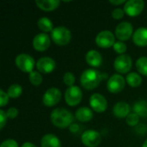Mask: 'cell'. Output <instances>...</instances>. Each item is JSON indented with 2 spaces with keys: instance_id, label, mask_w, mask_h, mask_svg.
Masks as SVG:
<instances>
[{
  "instance_id": "obj_32",
  "label": "cell",
  "mask_w": 147,
  "mask_h": 147,
  "mask_svg": "<svg viewBox=\"0 0 147 147\" xmlns=\"http://www.w3.org/2000/svg\"><path fill=\"white\" fill-rule=\"evenodd\" d=\"M124 14H126L125 11H124V9H122L121 8H115L112 11V17L114 19L120 20V19H121L124 16Z\"/></svg>"
},
{
  "instance_id": "obj_31",
  "label": "cell",
  "mask_w": 147,
  "mask_h": 147,
  "mask_svg": "<svg viewBox=\"0 0 147 147\" xmlns=\"http://www.w3.org/2000/svg\"><path fill=\"white\" fill-rule=\"evenodd\" d=\"M9 95L7 94V92H4L3 90H0V107L3 108L5 105H7V103L9 102Z\"/></svg>"
},
{
  "instance_id": "obj_14",
  "label": "cell",
  "mask_w": 147,
  "mask_h": 147,
  "mask_svg": "<svg viewBox=\"0 0 147 147\" xmlns=\"http://www.w3.org/2000/svg\"><path fill=\"white\" fill-rule=\"evenodd\" d=\"M90 105L91 109L96 112L102 113L106 111L108 108V102L102 95L99 93H95L90 98Z\"/></svg>"
},
{
  "instance_id": "obj_13",
  "label": "cell",
  "mask_w": 147,
  "mask_h": 147,
  "mask_svg": "<svg viewBox=\"0 0 147 147\" xmlns=\"http://www.w3.org/2000/svg\"><path fill=\"white\" fill-rule=\"evenodd\" d=\"M50 44H51V39L49 35L46 33L37 34L34 37L32 41L33 47L39 52H44L47 49H48Z\"/></svg>"
},
{
  "instance_id": "obj_17",
  "label": "cell",
  "mask_w": 147,
  "mask_h": 147,
  "mask_svg": "<svg viewBox=\"0 0 147 147\" xmlns=\"http://www.w3.org/2000/svg\"><path fill=\"white\" fill-rule=\"evenodd\" d=\"M133 40L139 47L147 46V28L140 27L133 34Z\"/></svg>"
},
{
  "instance_id": "obj_37",
  "label": "cell",
  "mask_w": 147,
  "mask_h": 147,
  "mask_svg": "<svg viewBox=\"0 0 147 147\" xmlns=\"http://www.w3.org/2000/svg\"><path fill=\"white\" fill-rule=\"evenodd\" d=\"M69 129H70V132L72 133V134H78L80 130V127L78 124H76V123H72L70 127H69Z\"/></svg>"
},
{
  "instance_id": "obj_12",
  "label": "cell",
  "mask_w": 147,
  "mask_h": 147,
  "mask_svg": "<svg viewBox=\"0 0 147 147\" xmlns=\"http://www.w3.org/2000/svg\"><path fill=\"white\" fill-rule=\"evenodd\" d=\"M145 8V2L143 0H128L124 5V11L129 16H139Z\"/></svg>"
},
{
  "instance_id": "obj_21",
  "label": "cell",
  "mask_w": 147,
  "mask_h": 147,
  "mask_svg": "<svg viewBox=\"0 0 147 147\" xmlns=\"http://www.w3.org/2000/svg\"><path fill=\"white\" fill-rule=\"evenodd\" d=\"M35 3L39 9L44 11H52L59 6L60 1L59 0H36Z\"/></svg>"
},
{
  "instance_id": "obj_18",
  "label": "cell",
  "mask_w": 147,
  "mask_h": 147,
  "mask_svg": "<svg viewBox=\"0 0 147 147\" xmlns=\"http://www.w3.org/2000/svg\"><path fill=\"white\" fill-rule=\"evenodd\" d=\"M86 62L92 67H99L102 63V57L96 50H90L85 56Z\"/></svg>"
},
{
  "instance_id": "obj_22",
  "label": "cell",
  "mask_w": 147,
  "mask_h": 147,
  "mask_svg": "<svg viewBox=\"0 0 147 147\" xmlns=\"http://www.w3.org/2000/svg\"><path fill=\"white\" fill-rule=\"evenodd\" d=\"M134 113L137 114L140 117L146 118L147 117V102L141 100L136 102L133 107Z\"/></svg>"
},
{
  "instance_id": "obj_40",
  "label": "cell",
  "mask_w": 147,
  "mask_h": 147,
  "mask_svg": "<svg viewBox=\"0 0 147 147\" xmlns=\"http://www.w3.org/2000/svg\"><path fill=\"white\" fill-rule=\"evenodd\" d=\"M142 147H147V139L145 140V142L143 143V146H142Z\"/></svg>"
},
{
  "instance_id": "obj_3",
  "label": "cell",
  "mask_w": 147,
  "mask_h": 147,
  "mask_svg": "<svg viewBox=\"0 0 147 147\" xmlns=\"http://www.w3.org/2000/svg\"><path fill=\"white\" fill-rule=\"evenodd\" d=\"M51 39L59 46H65L71 41V33L66 27L58 26L51 32Z\"/></svg>"
},
{
  "instance_id": "obj_4",
  "label": "cell",
  "mask_w": 147,
  "mask_h": 147,
  "mask_svg": "<svg viewBox=\"0 0 147 147\" xmlns=\"http://www.w3.org/2000/svg\"><path fill=\"white\" fill-rule=\"evenodd\" d=\"M34 59L32 56L27 53H20L16 57V65L22 71L30 73L34 71Z\"/></svg>"
},
{
  "instance_id": "obj_33",
  "label": "cell",
  "mask_w": 147,
  "mask_h": 147,
  "mask_svg": "<svg viewBox=\"0 0 147 147\" xmlns=\"http://www.w3.org/2000/svg\"><path fill=\"white\" fill-rule=\"evenodd\" d=\"M6 114H7L8 118H9V119H15V118L17 117L19 112H18V109H17L16 108L12 107V108H9V109L6 111Z\"/></svg>"
},
{
  "instance_id": "obj_30",
  "label": "cell",
  "mask_w": 147,
  "mask_h": 147,
  "mask_svg": "<svg viewBox=\"0 0 147 147\" xmlns=\"http://www.w3.org/2000/svg\"><path fill=\"white\" fill-rule=\"evenodd\" d=\"M113 47H114L115 52L121 55L124 54V53L127 51V45L123 41H116Z\"/></svg>"
},
{
  "instance_id": "obj_27",
  "label": "cell",
  "mask_w": 147,
  "mask_h": 147,
  "mask_svg": "<svg viewBox=\"0 0 147 147\" xmlns=\"http://www.w3.org/2000/svg\"><path fill=\"white\" fill-rule=\"evenodd\" d=\"M28 79H29L30 83H31L33 85H34V86L40 85V84L42 83V80H43L40 72L36 71H33L32 72L29 73Z\"/></svg>"
},
{
  "instance_id": "obj_16",
  "label": "cell",
  "mask_w": 147,
  "mask_h": 147,
  "mask_svg": "<svg viewBox=\"0 0 147 147\" xmlns=\"http://www.w3.org/2000/svg\"><path fill=\"white\" fill-rule=\"evenodd\" d=\"M130 105L126 102H119L115 104L113 108V114L119 119L127 118L130 114Z\"/></svg>"
},
{
  "instance_id": "obj_26",
  "label": "cell",
  "mask_w": 147,
  "mask_h": 147,
  "mask_svg": "<svg viewBox=\"0 0 147 147\" xmlns=\"http://www.w3.org/2000/svg\"><path fill=\"white\" fill-rule=\"evenodd\" d=\"M136 68L138 71L143 75L147 77V57H140L136 61Z\"/></svg>"
},
{
  "instance_id": "obj_38",
  "label": "cell",
  "mask_w": 147,
  "mask_h": 147,
  "mask_svg": "<svg viewBox=\"0 0 147 147\" xmlns=\"http://www.w3.org/2000/svg\"><path fill=\"white\" fill-rule=\"evenodd\" d=\"M109 3L115 5H121L122 3H126V1L125 0H109Z\"/></svg>"
},
{
  "instance_id": "obj_19",
  "label": "cell",
  "mask_w": 147,
  "mask_h": 147,
  "mask_svg": "<svg viewBox=\"0 0 147 147\" xmlns=\"http://www.w3.org/2000/svg\"><path fill=\"white\" fill-rule=\"evenodd\" d=\"M41 147H61V142L59 139L52 134L44 135L40 140Z\"/></svg>"
},
{
  "instance_id": "obj_23",
  "label": "cell",
  "mask_w": 147,
  "mask_h": 147,
  "mask_svg": "<svg viewBox=\"0 0 147 147\" xmlns=\"http://www.w3.org/2000/svg\"><path fill=\"white\" fill-rule=\"evenodd\" d=\"M37 25H38V28L43 33H46V34L48 32H52L54 28L53 23L47 17H40L37 22Z\"/></svg>"
},
{
  "instance_id": "obj_29",
  "label": "cell",
  "mask_w": 147,
  "mask_h": 147,
  "mask_svg": "<svg viewBox=\"0 0 147 147\" xmlns=\"http://www.w3.org/2000/svg\"><path fill=\"white\" fill-rule=\"evenodd\" d=\"M75 76L72 72H65L63 76V81L64 83L68 86V87H71L74 86V83H75Z\"/></svg>"
},
{
  "instance_id": "obj_6",
  "label": "cell",
  "mask_w": 147,
  "mask_h": 147,
  "mask_svg": "<svg viewBox=\"0 0 147 147\" xmlns=\"http://www.w3.org/2000/svg\"><path fill=\"white\" fill-rule=\"evenodd\" d=\"M81 141L85 146L96 147L100 145L102 141V136L100 133L96 130H86L81 136Z\"/></svg>"
},
{
  "instance_id": "obj_36",
  "label": "cell",
  "mask_w": 147,
  "mask_h": 147,
  "mask_svg": "<svg viewBox=\"0 0 147 147\" xmlns=\"http://www.w3.org/2000/svg\"><path fill=\"white\" fill-rule=\"evenodd\" d=\"M135 131L139 134H145L147 133V126L144 124H139L135 127Z\"/></svg>"
},
{
  "instance_id": "obj_7",
  "label": "cell",
  "mask_w": 147,
  "mask_h": 147,
  "mask_svg": "<svg viewBox=\"0 0 147 147\" xmlns=\"http://www.w3.org/2000/svg\"><path fill=\"white\" fill-rule=\"evenodd\" d=\"M61 99V91L55 87L49 88L42 96V102L47 107H53L59 102Z\"/></svg>"
},
{
  "instance_id": "obj_25",
  "label": "cell",
  "mask_w": 147,
  "mask_h": 147,
  "mask_svg": "<svg viewBox=\"0 0 147 147\" xmlns=\"http://www.w3.org/2000/svg\"><path fill=\"white\" fill-rule=\"evenodd\" d=\"M22 93V87L18 84H11L8 90H7V94L9 95V98H18Z\"/></svg>"
},
{
  "instance_id": "obj_35",
  "label": "cell",
  "mask_w": 147,
  "mask_h": 147,
  "mask_svg": "<svg viewBox=\"0 0 147 147\" xmlns=\"http://www.w3.org/2000/svg\"><path fill=\"white\" fill-rule=\"evenodd\" d=\"M0 147H18V144L16 140L9 139L3 141L0 145Z\"/></svg>"
},
{
  "instance_id": "obj_1",
  "label": "cell",
  "mask_w": 147,
  "mask_h": 147,
  "mask_svg": "<svg viewBox=\"0 0 147 147\" xmlns=\"http://www.w3.org/2000/svg\"><path fill=\"white\" fill-rule=\"evenodd\" d=\"M50 118L52 123L59 128L69 127L74 121L73 115L69 110L63 108L53 109L51 113Z\"/></svg>"
},
{
  "instance_id": "obj_11",
  "label": "cell",
  "mask_w": 147,
  "mask_h": 147,
  "mask_svg": "<svg viewBox=\"0 0 147 147\" xmlns=\"http://www.w3.org/2000/svg\"><path fill=\"white\" fill-rule=\"evenodd\" d=\"M114 67L119 73H127L132 68V58L128 54H121L115 58Z\"/></svg>"
},
{
  "instance_id": "obj_5",
  "label": "cell",
  "mask_w": 147,
  "mask_h": 147,
  "mask_svg": "<svg viewBox=\"0 0 147 147\" xmlns=\"http://www.w3.org/2000/svg\"><path fill=\"white\" fill-rule=\"evenodd\" d=\"M83 99V92L82 90L78 86H71L68 87L65 93V102L69 106H77L78 105Z\"/></svg>"
},
{
  "instance_id": "obj_24",
  "label": "cell",
  "mask_w": 147,
  "mask_h": 147,
  "mask_svg": "<svg viewBox=\"0 0 147 147\" xmlns=\"http://www.w3.org/2000/svg\"><path fill=\"white\" fill-rule=\"evenodd\" d=\"M126 82L128 84L129 86L136 88L140 86L142 83L141 76L137 72H130L126 77Z\"/></svg>"
},
{
  "instance_id": "obj_39",
  "label": "cell",
  "mask_w": 147,
  "mask_h": 147,
  "mask_svg": "<svg viewBox=\"0 0 147 147\" xmlns=\"http://www.w3.org/2000/svg\"><path fill=\"white\" fill-rule=\"evenodd\" d=\"M21 147H37L35 145H34L33 143H31V142H25V143H23L22 145V146Z\"/></svg>"
},
{
  "instance_id": "obj_28",
  "label": "cell",
  "mask_w": 147,
  "mask_h": 147,
  "mask_svg": "<svg viewBox=\"0 0 147 147\" xmlns=\"http://www.w3.org/2000/svg\"><path fill=\"white\" fill-rule=\"evenodd\" d=\"M139 121H140V116L135 114V113H130L128 115V116L126 118V122L128 126L130 127H136L139 125Z\"/></svg>"
},
{
  "instance_id": "obj_10",
  "label": "cell",
  "mask_w": 147,
  "mask_h": 147,
  "mask_svg": "<svg viewBox=\"0 0 147 147\" xmlns=\"http://www.w3.org/2000/svg\"><path fill=\"white\" fill-rule=\"evenodd\" d=\"M126 85V79L121 74L112 75L107 83L108 90L111 93H119L122 91Z\"/></svg>"
},
{
  "instance_id": "obj_34",
  "label": "cell",
  "mask_w": 147,
  "mask_h": 147,
  "mask_svg": "<svg viewBox=\"0 0 147 147\" xmlns=\"http://www.w3.org/2000/svg\"><path fill=\"white\" fill-rule=\"evenodd\" d=\"M7 119H8V116H7V114L4 110L3 109H0V129H3L7 122Z\"/></svg>"
},
{
  "instance_id": "obj_20",
  "label": "cell",
  "mask_w": 147,
  "mask_h": 147,
  "mask_svg": "<svg viewBox=\"0 0 147 147\" xmlns=\"http://www.w3.org/2000/svg\"><path fill=\"white\" fill-rule=\"evenodd\" d=\"M75 116H76V119L81 122H88L93 118L94 115H93L92 110L90 108L81 107L76 111Z\"/></svg>"
},
{
  "instance_id": "obj_15",
  "label": "cell",
  "mask_w": 147,
  "mask_h": 147,
  "mask_svg": "<svg viewBox=\"0 0 147 147\" xmlns=\"http://www.w3.org/2000/svg\"><path fill=\"white\" fill-rule=\"evenodd\" d=\"M56 67V62L53 58L50 57H41L36 62V68L39 72L43 74H47L52 72Z\"/></svg>"
},
{
  "instance_id": "obj_8",
  "label": "cell",
  "mask_w": 147,
  "mask_h": 147,
  "mask_svg": "<svg viewBox=\"0 0 147 147\" xmlns=\"http://www.w3.org/2000/svg\"><path fill=\"white\" fill-rule=\"evenodd\" d=\"M134 28L133 25L128 22H121L116 26L115 28V37L121 41L128 40L131 36H133Z\"/></svg>"
},
{
  "instance_id": "obj_9",
  "label": "cell",
  "mask_w": 147,
  "mask_h": 147,
  "mask_svg": "<svg viewBox=\"0 0 147 147\" xmlns=\"http://www.w3.org/2000/svg\"><path fill=\"white\" fill-rule=\"evenodd\" d=\"M115 42V34L109 30L101 31L96 37V45L102 48H109L110 47H114Z\"/></svg>"
},
{
  "instance_id": "obj_2",
  "label": "cell",
  "mask_w": 147,
  "mask_h": 147,
  "mask_svg": "<svg viewBox=\"0 0 147 147\" xmlns=\"http://www.w3.org/2000/svg\"><path fill=\"white\" fill-rule=\"evenodd\" d=\"M102 73L96 69H86L80 76V84L85 90H91L96 88L102 80Z\"/></svg>"
}]
</instances>
